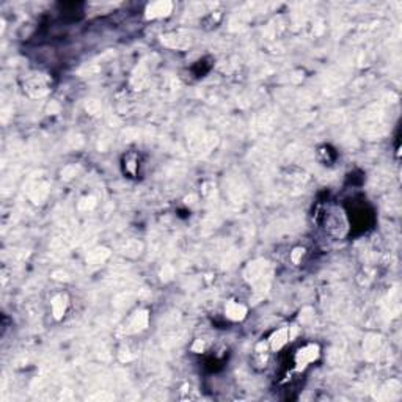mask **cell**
<instances>
[{
  "label": "cell",
  "mask_w": 402,
  "mask_h": 402,
  "mask_svg": "<svg viewBox=\"0 0 402 402\" xmlns=\"http://www.w3.org/2000/svg\"><path fill=\"white\" fill-rule=\"evenodd\" d=\"M225 313L231 321H241V319L245 318L247 309H245V306L241 305V303H237V302H228L226 306H225Z\"/></svg>",
  "instance_id": "cell-3"
},
{
  "label": "cell",
  "mask_w": 402,
  "mask_h": 402,
  "mask_svg": "<svg viewBox=\"0 0 402 402\" xmlns=\"http://www.w3.org/2000/svg\"><path fill=\"white\" fill-rule=\"evenodd\" d=\"M170 11H171V3L170 2H154L146 8V16L151 17V19L163 17V16H168Z\"/></svg>",
  "instance_id": "cell-2"
},
{
  "label": "cell",
  "mask_w": 402,
  "mask_h": 402,
  "mask_svg": "<svg viewBox=\"0 0 402 402\" xmlns=\"http://www.w3.org/2000/svg\"><path fill=\"white\" fill-rule=\"evenodd\" d=\"M299 255H303V250H300V248L294 250V253H292V259H294V262H299Z\"/></svg>",
  "instance_id": "cell-6"
},
{
  "label": "cell",
  "mask_w": 402,
  "mask_h": 402,
  "mask_svg": "<svg viewBox=\"0 0 402 402\" xmlns=\"http://www.w3.org/2000/svg\"><path fill=\"white\" fill-rule=\"evenodd\" d=\"M289 339V336H288V330H278L276 333L272 335V338H270V342H272V347L275 349V351H278V349H281L283 346L286 344Z\"/></svg>",
  "instance_id": "cell-4"
},
{
  "label": "cell",
  "mask_w": 402,
  "mask_h": 402,
  "mask_svg": "<svg viewBox=\"0 0 402 402\" xmlns=\"http://www.w3.org/2000/svg\"><path fill=\"white\" fill-rule=\"evenodd\" d=\"M63 299V295H58V297L54 299V302H52V309H54V314H55V318L60 319L63 313H64V309H66V302H63L60 303Z\"/></svg>",
  "instance_id": "cell-5"
},
{
  "label": "cell",
  "mask_w": 402,
  "mask_h": 402,
  "mask_svg": "<svg viewBox=\"0 0 402 402\" xmlns=\"http://www.w3.org/2000/svg\"><path fill=\"white\" fill-rule=\"evenodd\" d=\"M318 357H319V347L316 344L305 346L297 352V355H295V365H297V369L306 368L309 363H313V361Z\"/></svg>",
  "instance_id": "cell-1"
}]
</instances>
